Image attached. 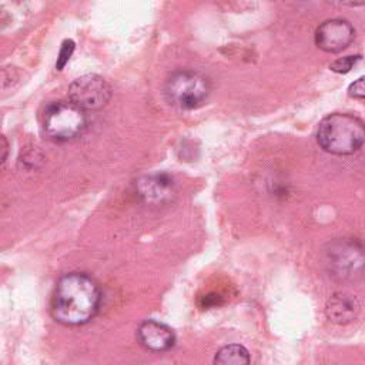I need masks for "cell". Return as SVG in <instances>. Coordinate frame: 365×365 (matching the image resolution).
<instances>
[{
  "instance_id": "1",
  "label": "cell",
  "mask_w": 365,
  "mask_h": 365,
  "mask_svg": "<svg viewBox=\"0 0 365 365\" xmlns=\"http://www.w3.org/2000/svg\"><path fill=\"white\" fill-rule=\"evenodd\" d=\"M100 302L101 294L96 281L86 274L70 272L56 284L51 315L64 325H83L97 314Z\"/></svg>"
},
{
  "instance_id": "2",
  "label": "cell",
  "mask_w": 365,
  "mask_h": 365,
  "mask_svg": "<svg viewBox=\"0 0 365 365\" xmlns=\"http://www.w3.org/2000/svg\"><path fill=\"white\" fill-rule=\"evenodd\" d=\"M317 141L327 153L352 154L365 143V125L352 114L334 113L319 123Z\"/></svg>"
},
{
  "instance_id": "3",
  "label": "cell",
  "mask_w": 365,
  "mask_h": 365,
  "mask_svg": "<svg viewBox=\"0 0 365 365\" xmlns=\"http://www.w3.org/2000/svg\"><path fill=\"white\" fill-rule=\"evenodd\" d=\"M87 125L84 110L71 101H53L43 113V131L53 141H68L78 137Z\"/></svg>"
},
{
  "instance_id": "4",
  "label": "cell",
  "mask_w": 365,
  "mask_h": 365,
  "mask_svg": "<svg viewBox=\"0 0 365 365\" xmlns=\"http://www.w3.org/2000/svg\"><path fill=\"white\" fill-rule=\"evenodd\" d=\"M210 81L192 70H177L165 81L164 93L170 104L190 110L205 101L210 94Z\"/></svg>"
},
{
  "instance_id": "5",
  "label": "cell",
  "mask_w": 365,
  "mask_h": 365,
  "mask_svg": "<svg viewBox=\"0 0 365 365\" xmlns=\"http://www.w3.org/2000/svg\"><path fill=\"white\" fill-rule=\"evenodd\" d=\"M68 98L81 110H98L111 98L108 83L97 74H84L68 86Z\"/></svg>"
},
{
  "instance_id": "6",
  "label": "cell",
  "mask_w": 365,
  "mask_h": 365,
  "mask_svg": "<svg viewBox=\"0 0 365 365\" xmlns=\"http://www.w3.org/2000/svg\"><path fill=\"white\" fill-rule=\"evenodd\" d=\"M355 30L344 19H329L321 23L315 30V44L327 53H339L354 40Z\"/></svg>"
},
{
  "instance_id": "7",
  "label": "cell",
  "mask_w": 365,
  "mask_h": 365,
  "mask_svg": "<svg viewBox=\"0 0 365 365\" xmlns=\"http://www.w3.org/2000/svg\"><path fill=\"white\" fill-rule=\"evenodd\" d=\"M339 277H351L365 265V254L355 242H341L331 251L329 262Z\"/></svg>"
},
{
  "instance_id": "8",
  "label": "cell",
  "mask_w": 365,
  "mask_h": 365,
  "mask_svg": "<svg viewBox=\"0 0 365 365\" xmlns=\"http://www.w3.org/2000/svg\"><path fill=\"white\" fill-rule=\"evenodd\" d=\"M137 336L141 345L150 351H167L175 342L173 329L154 319L144 321L137 329Z\"/></svg>"
},
{
  "instance_id": "9",
  "label": "cell",
  "mask_w": 365,
  "mask_h": 365,
  "mask_svg": "<svg viewBox=\"0 0 365 365\" xmlns=\"http://www.w3.org/2000/svg\"><path fill=\"white\" fill-rule=\"evenodd\" d=\"M359 312V304L355 297L346 292L334 294L325 307V314L331 322L345 325L356 318Z\"/></svg>"
},
{
  "instance_id": "10",
  "label": "cell",
  "mask_w": 365,
  "mask_h": 365,
  "mask_svg": "<svg viewBox=\"0 0 365 365\" xmlns=\"http://www.w3.org/2000/svg\"><path fill=\"white\" fill-rule=\"evenodd\" d=\"M137 191L145 201H161L173 191V178L168 174H154L137 182Z\"/></svg>"
},
{
  "instance_id": "11",
  "label": "cell",
  "mask_w": 365,
  "mask_h": 365,
  "mask_svg": "<svg viewBox=\"0 0 365 365\" xmlns=\"http://www.w3.org/2000/svg\"><path fill=\"white\" fill-rule=\"evenodd\" d=\"M214 365H250V354L245 346L230 344L217 351Z\"/></svg>"
},
{
  "instance_id": "12",
  "label": "cell",
  "mask_w": 365,
  "mask_h": 365,
  "mask_svg": "<svg viewBox=\"0 0 365 365\" xmlns=\"http://www.w3.org/2000/svg\"><path fill=\"white\" fill-rule=\"evenodd\" d=\"M74 47H76V44H74L73 40L67 38V40L63 41V44L60 47V51H58V56H57V61H56V68L57 70L64 68V66L67 64V61L70 60V57L74 51Z\"/></svg>"
},
{
  "instance_id": "13",
  "label": "cell",
  "mask_w": 365,
  "mask_h": 365,
  "mask_svg": "<svg viewBox=\"0 0 365 365\" xmlns=\"http://www.w3.org/2000/svg\"><path fill=\"white\" fill-rule=\"evenodd\" d=\"M359 60H361V56H346L331 63L329 68L335 73H348Z\"/></svg>"
},
{
  "instance_id": "14",
  "label": "cell",
  "mask_w": 365,
  "mask_h": 365,
  "mask_svg": "<svg viewBox=\"0 0 365 365\" xmlns=\"http://www.w3.org/2000/svg\"><path fill=\"white\" fill-rule=\"evenodd\" d=\"M348 94L355 98H365V76L356 78L348 87Z\"/></svg>"
},
{
  "instance_id": "15",
  "label": "cell",
  "mask_w": 365,
  "mask_h": 365,
  "mask_svg": "<svg viewBox=\"0 0 365 365\" xmlns=\"http://www.w3.org/2000/svg\"><path fill=\"white\" fill-rule=\"evenodd\" d=\"M1 148H3V155H1V163L6 161V157H7V141L4 137H1Z\"/></svg>"
}]
</instances>
